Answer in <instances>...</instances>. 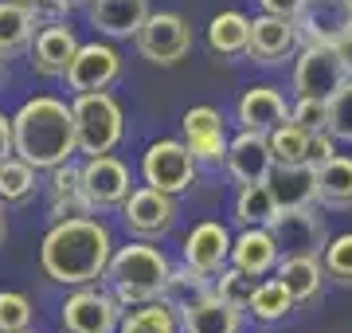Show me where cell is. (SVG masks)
Returning a JSON list of instances; mask_svg holds the SVG:
<instances>
[{
  "label": "cell",
  "mask_w": 352,
  "mask_h": 333,
  "mask_svg": "<svg viewBox=\"0 0 352 333\" xmlns=\"http://www.w3.org/2000/svg\"><path fill=\"white\" fill-rule=\"evenodd\" d=\"M113 259L110 231L102 219L75 216L55 219L39 244V267L59 286H90L94 279H106V267Z\"/></svg>",
  "instance_id": "obj_1"
},
{
  "label": "cell",
  "mask_w": 352,
  "mask_h": 333,
  "mask_svg": "<svg viewBox=\"0 0 352 333\" xmlns=\"http://www.w3.org/2000/svg\"><path fill=\"white\" fill-rule=\"evenodd\" d=\"M16 126V153L39 173H51L78 153V129H75V110L51 94L28 98L12 114Z\"/></svg>",
  "instance_id": "obj_2"
},
{
  "label": "cell",
  "mask_w": 352,
  "mask_h": 333,
  "mask_svg": "<svg viewBox=\"0 0 352 333\" xmlns=\"http://www.w3.org/2000/svg\"><path fill=\"white\" fill-rule=\"evenodd\" d=\"M168 275H173V263L164 259L161 247L145 244V239L118 247L110 259V267H106V279H110L113 294H118L122 306H141V302L164 298Z\"/></svg>",
  "instance_id": "obj_3"
},
{
  "label": "cell",
  "mask_w": 352,
  "mask_h": 333,
  "mask_svg": "<svg viewBox=\"0 0 352 333\" xmlns=\"http://www.w3.org/2000/svg\"><path fill=\"white\" fill-rule=\"evenodd\" d=\"M75 129H78V153L98 157L113 153V145L126 133V114L113 94L106 90H90V94H75Z\"/></svg>",
  "instance_id": "obj_4"
},
{
  "label": "cell",
  "mask_w": 352,
  "mask_h": 333,
  "mask_svg": "<svg viewBox=\"0 0 352 333\" xmlns=\"http://www.w3.org/2000/svg\"><path fill=\"white\" fill-rule=\"evenodd\" d=\"M59 325L63 333H118L122 325V302L118 294L94 290V286H75L59 306Z\"/></svg>",
  "instance_id": "obj_5"
},
{
  "label": "cell",
  "mask_w": 352,
  "mask_h": 333,
  "mask_svg": "<svg viewBox=\"0 0 352 333\" xmlns=\"http://www.w3.org/2000/svg\"><path fill=\"white\" fill-rule=\"evenodd\" d=\"M196 157H192V149L184 145V141H153L149 149H145V157H141V177H145V184H153V189H161V193H184V189H192V180H196Z\"/></svg>",
  "instance_id": "obj_6"
},
{
  "label": "cell",
  "mask_w": 352,
  "mask_h": 333,
  "mask_svg": "<svg viewBox=\"0 0 352 333\" xmlns=\"http://www.w3.org/2000/svg\"><path fill=\"white\" fill-rule=\"evenodd\" d=\"M349 78V67L340 59V47L329 43H305L294 67V90L305 98H333Z\"/></svg>",
  "instance_id": "obj_7"
},
{
  "label": "cell",
  "mask_w": 352,
  "mask_h": 333,
  "mask_svg": "<svg viewBox=\"0 0 352 333\" xmlns=\"http://www.w3.org/2000/svg\"><path fill=\"white\" fill-rule=\"evenodd\" d=\"M138 52L157 67H176L192 47V28L184 16L176 12H149V20L141 24L138 36Z\"/></svg>",
  "instance_id": "obj_8"
},
{
  "label": "cell",
  "mask_w": 352,
  "mask_h": 333,
  "mask_svg": "<svg viewBox=\"0 0 352 333\" xmlns=\"http://www.w3.org/2000/svg\"><path fill=\"white\" fill-rule=\"evenodd\" d=\"M122 224H126L129 235L138 239H161L164 231L176 224V204H173V193H161L153 184H141L126 196L122 204Z\"/></svg>",
  "instance_id": "obj_9"
},
{
  "label": "cell",
  "mask_w": 352,
  "mask_h": 333,
  "mask_svg": "<svg viewBox=\"0 0 352 333\" xmlns=\"http://www.w3.org/2000/svg\"><path fill=\"white\" fill-rule=\"evenodd\" d=\"M67 87L75 94H90V90H110L118 78H122V55L113 43H82L78 55L67 67Z\"/></svg>",
  "instance_id": "obj_10"
},
{
  "label": "cell",
  "mask_w": 352,
  "mask_h": 333,
  "mask_svg": "<svg viewBox=\"0 0 352 333\" xmlns=\"http://www.w3.org/2000/svg\"><path fill=\"white\" fill-rule=\"evenodd\" d=\"M294 20H298L302 43L340 47L352 36V0H305Z\"/></svg>",
  "instance_id": "obj_11"
},
{
  "label": "cell",
  "mask_w": 352,
  "mask_h": 333,
  "mask_svg": "<svg viewBox=\"0 0 352 333\" xmlns=\"http://www.w3.org/2000/svg\"><path fill=\"white\" fill-rule=\"evenodd\" d=\"M129 184H133L129 180V169L113 153H98V157H87L82 161V193L94 204V212H102V208H122L126 196L133 193Z\"/></svg>",
  "instance_id": "obj_12"
},
{
  "label": "cell",
  "mask_w": 352,
  "mask_h": 333,
  "mask_svg": "<svg viewBox=\"0 0 352 333\" xmlns=\"http://www.w3.org/2000/svg\"><path fill=\"white\" fill-rule=\"evenodd\" d=\"M270 231H274L282 255H325L329 247V235H325V224L317 216L314 208H294V212H278L270 219Z\"/></svg>",
  "instance_id": "obj_13"
},
{
  "label": "cell",
  "mask_w": 352,
  "mask_h": 333,
  "mask_svg": "<svg viewBox=\"0 0 352 333\" xmlns=\"http://www.w3.org/2000/svg\"><path fill=\"white\" fill-rule=\"evenodd\" d=\"M223 165L239 184H266L270 169L278 165L274 149H270V133L243 129L239 138H231V145H227V161Z\"/></svg>",
  "instance_id": "obj_14"
},
{
  "label": "cell",
  "mask_w": 352,
  "mask_h": 333,
  "mask_svg": "<svg viewBox=\"0 0 352 333\" xmlns=\"http://www.w3.org/2000/svg\"><path fill=\"white\" fill-rule=\"evenodd\" d=\"M180 126H184V145L192 149V157L200 161V165H219L227 161V133H223V118L219 110L212 106H192L188 114L180 118Z\"/></svg>",
  "instance_id": "obj_15"
},
{
  "label": "cell",
  "mask_w": 352,
  "mask_h": 333,
  "mask_svg": "<svg viewBox=\"0 0 352 333\" xmlns=\"http://www.w3.org/2000/svg\"><path fill=\"white\" fill-rule=\"evenodd\" d=\"M78 47H82V43L75 39V28L67 24V20L43 24L36 32V39H32V67L47 78H63L71 59L78 55Z\"/></svg>",
  "instance_id": "obj_16"
},
{
  "label": "cell",
  "mask_w": 352,
  "mask_h": 333,
  "mask_svg": "<svg viewBox=\"0 0 352 333\" xmlns=\"http://www.w3.org/2000/svg\"><path fill=\"white\" fill-rule=\"evenodd\" d=\"M231 247H235V239L227 235L223 224L204 219V224H196V228L188 231V239H184V263L215 279V275L231 263Z\"/></svg>",
  "instance_id": "obj_17"
},
{
  "label": "cell",
  "mask_w": 352,
  "mask_h": 333,
  "mask_svg": "<svg viewBox=\"0 0 352 333\" xmlns=\"http://www.w3.org/2000/svg\"><path fill=\"white\" fill-rule=\"evenodd\" d=\"M302 43V32H298V20L289 16H274V12H263L258 20H251V59L258 63H278L286 59L289 52H298Z\"/></svg>",
  "instance_id": "obj_18"
},
{
  "label": "cell",
  "mask_w": 352,
  "mask_h": 333,
  "mask_svg": "<svg viewBox=\"0 0 352 333\" xmlns=\"http://www.w3.org/2000/svg\"><path fill=\"white\" fill-rule=\"evenodd\" d=\"M270 193L278 200V212H294V208H314L317 204V165L314 161H298V165H282L278 161L270 169Z\"/></svg>",
  "instance_id": "obj_19"
},
{
  "label": "cell",
  "mask_w": 352,
  "mask_h": 333,
  "mask_svg": "<svg viewBox=\"0 0 352 333\" xmlns=\"http://www.w3.org/2000/svg\"><path fill=\"white\" fill-rule=\"evenodd\" d=\"M87 16L102 36L129 39V36H138L141 24L149 20V0H90Z\"/></svg>",
  "instance_id": "obj_20"
},
{
  "label": "cell",
  "mask_w": 352,
  "mask_h": 333,
  "mask_svg": "<svg viewBox=\"0 0 352 333\" xmlns=\"http://www.w3.org/2000/svg\"><path fill=\"white\" fill-rule=\"evenodd\" d=\"M239 314L212 290L180 310V333H239Z\"/></svg>",
  "instance_id": "obj_21"
},
{
  "label": "cell",
  "mask_w": 352,
  "mask_h": 333,
  "mask_svg": "<svg viewBox=\"0 0 352 333\" xmlns=\"http://www.w3.org/2000/svg\"><path fill=\"white\" fill-rule=\"evenodd\" d=\"M278 259H282V247H278L270 228H243V235L231 247V267L247 270L254 279L266 275V270H274Z\"/></svg>",
  "instance_id": "obj_22"
},
{
  "label": "cell",
  "mask_w": 352,
  "mask_h": 333,
  "mask_svg": "<svg viewBox=\"0 0 352 333\" xmlns=\"http://www.w3.org/2000/svg\"><path fill=\"white\" fill-rule=\"evenodd\" d=\"M282 122H289V106H286V98H282L274 87L243 90V98H239V126L243 129L270 133V129H278Z\"/></svg>",
  "instance_id": "obj_23"
},
{
  "label": "cell",
  "mask_w": 352,
  "mask_h": 333,
  "mask_svg": "<svg viewBox=\"0 0 352 333\" xmlns=\"http://www.w3.org/2000/svg\"><path fill=\"white\" fill-rule=\"evenodd\" d=\"M36 12H32V4H20V0H0V55L8 59V55H20L32 47V39H36Z\"/></svg>",
  "instance_id": "obj_24"
},
{
  "label": "cell",
  "mask_w": 352,
  "mask_h": 333,
  "mask_svg": "<svg viewBox=\"0 0 352 333\" xmlns=\"http://www.w3.org/2000/svg\"><path fill=\"white\" fill-rule=\"evenodd\" d=\"M325 275L329 270L317 255H282V263H278V279L286 282V290L294 294V302H314L321 294Z\"/></svg>",
  "instance_id": "obj_25"
},
{
  "label": "cell",
  "mask_w": 352,
  "mask_h": 333,
  "mask_svg": "<svg viewBox=\"0 0 352 333\" xmlns=\"http://www.w3.org/2000/svg\"><path fill=\"white\" fill-rule=\"evenodd\" d=\"M118 333H180V310L168 306L164 298L129 306L126 314H122Z\"/></svg>",
  "instance_id": "obj_26"
},
{
  "label": "cell",
  "mask_w": 352,
  "mask_h": 333,
  "mask_svg": "<svg viewBox=\"0 0 352 333\" xmlns=\"http://www.w3.org/2000/svg\"><path fill=\"white\" fill-rule=\"evenodd\" d=\"M208 47L215 55H247L251 52V20L243 12H219L212 16V24H208Z\"/></svg>",
  "instance_id": "obj_27"
},
{
  "label": "cell",
  "mask_w": 352,
  "mask_h": 333,
  "mask_svg": "<svg viewBox=\"0 0 352 333\" xmlns=\"http://www.w3.org/2000/svg\"><path fill=\"white\" fill-rule=\"evenodd\" d=\"M317 200L325 208H352V157H333L317 165Z\"/></svg>",
  "instance_id": "obj_28"
},
{
  "label": "cell",
  "mask_w": 352,
  "mask_h": 333,
  "mask_svg": "<svg viewBox=\"0 0 352 333\" xmlns=\"http://www.w3.org/2000/svg\"><path fill=\"white\" fill-rule=\"evenodd\" d=\"M36 165H28L24 157L16 153L8 161H0V204L12 208V204H28L32 196H36Z\"/></svg>",
  "instance_id": "obj_29"
},
{
  "label": "cell",
  "mask_w": 352,
  "mask_h": 333,
  "mask_svg": "<svg viewBox=\"0 0 352 333\" xmlns=\"http://www.w3.org/2000/svg\"><path fill=\"white\" fill-rule=\"evenodd\" d=\"M274 216H278V200L270 193V184H239L235 219H239L243 228H270Z\"/></svg>",
  "instance_id": "obj_30"
},
{
  "label": "cell",
  "mask_w": 352,
  "mask_h": 333,
  "mask_svg": "<svg viewBox=\"0 0 352 333\" xmlns=\"http://www.w3.org/2000/svg\"><path fill=\"white\" fill-rule=\"evenodd\" d=\"M212 275H204V270H196V267H173V275H168V286H164V302L168 306H176V310H184L188 302H196V298H204V294H212L215 290V282H208Z\"/></svg>",
  "instance_id": "obj_31"
},
{
  "label": "cell",
  "mask_w": 352,
  "mask_h": 333,
  "mask_svg": "<svg viewBox=\"0 0 352 333\" xmlns=\"http://www.w3.org/2000/svg\"><path fill=\"white\" fill-rule=\"evenodd\" d=\"M289 310H294V294L286 290V282L282 279H266V282L254 286L251 314L258 321H278V318H286Z\"/></svg>",
  "instance_id": "obj_32"
},
{
  "label": "cell",
  "mask_w": 352,
  "mask_h": 333,
  "mask_svg": "<svg viewBox=\"0 0 352 333\" xmlns=\"http://www.w3.org/2000/svg\"><path fill=\"white\" fill-rule=\"evenodd\" d=\"M309 129H302L298 122H282L278 129H270V149H274V161L282 165H298V161H309Z\"/></svg>",
  "instance_id": "obj_33"
},
{
  "label": "cell",
  "mask_w": 352,
  "mask_h": 333,
  "mask_svg": "<svg viewBox=\"0 0 352 333\" xmlns=\"http://www.w3.org/2000/svg\"><path fill=\"white\" fill-rule=\"evenodd\" d=\"M215 294L223 298L227 306L235 310H251V298H254V275L239 267H223L215 275Z\"/></svg>",
  "instance_id": "obj_34"
},
{
  "label": "cell",
  "mask_w": 352,
  "mask_h": 333,
  "mask_svg": "<svg viewBox=\"0 0 352 333\" xmlns=\"http://www.w3.org/2000/svg\"><path fill=\"white\" fill-rule=\"evenodd\" d=\"M329 129L337 141H349L352 145V75L344 78V87L329 98Z\"/></svg>",
  "instance_id": "obj_35"
},
{
  "label": "cell",
  "mask_w": 352,
  "mask_h": 333,
  "mask_svg": "<svg viewBox=\"0 0 352 333\" xmlns=\"http://www.w3.org/2000/svg\"><path fill=\"white\" fill-rule=\"evenodd\" d=\"M321 263H325V270L333 275L337 282H344V286H352V231L349 235H337V239H329L325 255H321Z\"/></svg>",
  "instance_id": "obj_36"
},
{
  "label": "cell",
  "mask_w": 352,
  "mask_h": 333,
  "mask_svg": "<svg viewBox=\"0 0 352 333\" xmlns=\"http://www.w3.org/2000/svg\"><path fill=\"white\" fill-rule=\"evenodd\" d=\"M32 325V302L16 290L0 294V333H20Z\"/></svg>",
  "instance_id": "obj_37"
},
{
  "label": "cell",
  "mask_w": 352,
  "mask_h": 333,
  "mask_svg": "<svg viewBox=\"0 0 352 333\" xmlns=\"http://www.w3.org/2000/svg\"><path fill=\"white\" fill-rule=\"evenodd\" d=\"M289 122H298L309 133L329 129V98H305V94H298V103L289 106Z\"/></svg>",
  "instance_id": "obj_38"
},
{
  "label": "cell",
  "mask_w": 352,
  "mask_h": 333,
  "mask_svg": "<svg viewBox=\"0 0 352 333\" xmlns=\"http://www.w3.org/2000/svg\"><path fill=\"white\" fill-rule=\"evenodd\" d=\"M90 212H94V204L87 200L82 189H71V193H51V208H47L51 219H75V216H90Z\"/></svg>",
  "instance_id": "obj_39"
},
{
  "label": "cell",
  "mask_w": 352,
  "mask_h": 333,
  "mask_svg": "<svg viewBox=\"0 0 352 333\" xmlns=\"http://www.w3.org/2000/svg\"><path fill=\"white\" fill-rule=\"evenodd\" d=\"M337 157V138H333V129H317L314 138H309V161L314 165H325Z\"/></svg>",
  "instance_id": "obj_40"
},
{
  "label": "cell",
  "mask_w": 352,
  "mask_h": 333,
  "mask_svg": "<svg viewBox=\"0 0 352 333\" xmlns=\"http://www.w3.org/2000/svg\"><path fill=\"white\" fill-rule=\"evenodd\" d=\"M16 157V126L8 114H0V161Z\"/></svg>",
  "instance_id": "obj_41"
},
{
  "label": "cell",
  "mask_w": 352,
  "mask_h": 333,
  "mask_svg": "<svg viewBox=\"0 0 352 333\" xmlns=\"http://www.w3.org/2000/svg\"><path fill=\"white\" fill-rule=\"evenodd\" d=\"M258 4H263L266 12H274V16H289V20H294V16L302 12V4H305V0H258Z\"/></svg>",
  "instance_id": "obj_42"
},
{
  "label": "cell",
  "mask_w": 352,
  "mask_h": 333,
  "mask_svg": "<svg viewBox=\"0 0 352 333\" xmlns=\"http://www.w3.org/2000/svg\"><path fill=\"white\" fill-rule=\"evenodd\" d=\"M340 59H344V67H349V75H352V36L340 43Z\"/></svg>",
  "instance_id": "obj_43"
},
{
  "label": "cell",
  "mask_w": 352,
  "mask_h": 333,
  "mask_svg": "<svg viewBox=\"0 0 352 333\" xmlns=\"http://www.w3.org/2000/svg\"><path fill=\"white\" fill-rule=\"evenodd\" d=\"M4 235H8V224H4V204H0V244H4Z\"/></svg>",
  "instance_id": "obj_44"
},
{
  "label": "cell",
  "mask_w": 352,
  "mask_h": 333,
  "mask_svg": "<svg viewBox=\"0 0 352 333\" xmlns=\"http://www.w3.org/2000/svg\"><path fill=\"white\" fill-rule=\"evenodd\" d=\"M67 4H71V8H75V4H90V0H67Z\"/></svg>",
  "instance_id": "obj_45"
},
{
  "label": "cell",
  "mask_w": 352,
  "mask_h": 333,
  "mask_svg": "<svg viewBox=\"0 0 352 333\" xmlns=\"http://www.w3.org/2000/svg\"><path fill=\"white\" fill-rule=\"evenodd\" d=\"M0 78H4V55H0Z\"/></svg>",
  "instance_id": "obj_46"
},
{
  "label": "cell",
  "mask_w": 352,
  "mask_h": 333,
  "mask_svg": "<svg viewBox=\"0 0 352 333\" xmlns=\"http://www.w3.org/2000/svg\"><path fill=\"white\" fill-rule=\"evenodd\" d=\"M20 4H39V0H20Z\"/></svg>",
  "instance_id": "obj_47"
},
{
  "label": "cell",
  "mask_w": 352,
  "mask_h": 333,
  "mask_svg": "<svg viewBox=\"0 0 352 333\" xmlns=\"http://www.w3.org/2000/svg\"><path fill=\"white\" fill-rule=\"evenodd\" d=\"M20 333H36V330H20Z\"/></svg>",
  "instance_id": "obj_48"
}]
</instances>
